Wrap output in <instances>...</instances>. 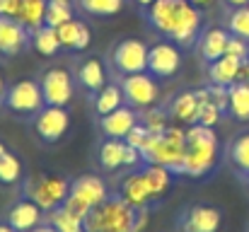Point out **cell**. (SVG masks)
I'll use <instances>...</instances> for the list:
<instances>
[{"label":"cell","instance_id":"6da1fadb","mask_svg":"<svg viewBox=\"0 0 249 232\" xmlns=\"http://www.w3.org/2000/svg\"><path fill=\"white\" fill-rule=\"evenodd\" d=\"M145 19L153 32L181 49L194 46L201 32V10L191 0H155L145 7Z\"/></svg>","mask_w":249,"mask_h":232},{"label":"cell","instance_id":"7a4b0ae2","mask_svg":"<svg viewBox=\"0 0 249 232\" xmlns=\"http://www.w3.org/2000/svg\"><path fill=\"white\" fill-rule=\"evenodd\" d=\"M148 223V208H133L121 196H109L89 211L85 232H141Z\"/></svg>","mask_w":249,"mask_h":232},{"label":"cell","instance_id":"3957f363","mask_svg":"<svg viewBox=\"0 0 249 232\" xmlns=\"http://www.w3.org/2000/svg\"><path fill=\"white\" fill-rule=\"evenodd\" d=\"M218 153H220L218 136L211 126H201V124L189 126L186 128V157H184L181 174L191 179L206 177L218 164Z\"/></svg>","mask_w":249,"mask_h":232},{"label":"cell","instance_id":"277c9868","mask_svg":"<svg viewBox=\"0 0 249 232\" xmlns=\"http://www.w3.org/2000/svg\"><path fill=\"white\" fill-rule=\"evenodd\" d=\"M145 164H162L172 169V174H181L184 157H186V131L169 126L162 133H153L148 145L141 150Z\"/></svg>","mask_w":249,"mask_h":232},{"label":"cell","instance_id":"5b68a950","mask_svg":"<svg viewBox=\"0 0 249 232\" xmlns=\"http://www.w3.org/2000/svg\"><path fill=\"white\" fill-rule=\"evenodd\" d=\"M109 198V191H107V184L104 179L94 177V174H87V177H80V179H73L71 181V194L68 198L63 201V206L75 213L78 218H87L89 211L94 206H99L102 201Z\"/></svg>","mask_w":249,"mask_h":232},{"label":"cell","instance_id":"8992f818","mask_svg":"<svg viewBox=\"0 0 249 232\" xmlns=\"http://www.w3.org/2000/svg\"><path fill=\"white\" fill-rule=\"evenodd\" d=\"M24 194L27 198H32L44 213L63 206V201L71 194V181L61 179V177H49V174H36L29 177L24 184Z\"/></svg>","mask_w":249,"mask_h":232},{"label":"cell","instance_id":"52a82bcc","mask_svg":"<svg viewBox=\"0 0 249 232\" xmlns=\"http://www.w3.org/2000/svg\"><path fill=\"white\" fill-rule=\"evenodd\" d=\"M148 51L150 46L141 39H124L111 49V66L121 75L148 73Z\"/></svg>","mask_w":249,"mask_h":232},{"label":"cell","instance_id":"ba28073f","mask_svg":"<svg viewBox=\"0 0 249 232\" xmlns=\"http://www.w3.org/2000/svg\"><path fill=\"white\" fill-rule=\"evenodd\" d=\"M10 111L22 114V116H36L44 109V94H41V85L34 80H19L15 85L7 87L5 92V102H2Z\"/></svg>","mask_w":249,"mask_h":232},{"label":"cell","instance_id":"9c48e42d","mask_svg":"<svg viewBox=\"0 0 249 232\" xmlns=\"http://www.w3.org/2000/svg\"><path fill=\"white\" fill-rule=\"evenodd\" d=\"M41 94H44V102L51 104V107H68L71 99H73V92H75V85H73V77L66 68L61 66H53L49 71H44L41 75Z\"/></svg>","mask_w":249,"mask_h":232},{"label":"cell","instance_id":"30bf717a","mask_svg":"<svg viewBox=\"0 0 249 232\" xmlns=\"http://www.w3.org/2000/svg\"><path fill=\"white\" fill-rule=\"evenodd\" d=\"M71 128V114L66 107L44 104V109L34 116V131L44 143H58Z\"/></svg>","mask_w":249,"mask_h":232},{"label":"cell","instance_id":"8fae6325","mask_svg":"<svg viewBox=\"0 0 249 232\" xmlns=\"http://www.w3.org/2000/svg\"><path fill=\"white\" fill-rule=\"evenodd\" d=\"M121 89H124V99L133 109H150L158 102V94H160L155 80L148 73L124 75L121 77Z\"/></svg>","mask_w":249,"mask_h":232},{"label":"cell","instance_id":"7c38bea8","mask_svg":"<svg viewBox=\"0 0 249 232\" xmlns=\"http://www.w3.org/2000/svg\"><path fill=\"white\" fill-rule=\"evenodd\" d=\"M181 68L179 46L172 41H158L148 51V73L155 77H172Z\"/></svg>","mask_w":249,"mask_h":232},{"label":"cell","instance_id":"4fadbf2b","mask_svg":"<svg viewBox=\"0 0 249 232\" xmlns=\"http://www.w3.org/2000/svg\"><path fill=\"white\" fill-rule=\"evenodd\" d=\"M138 162H143L141 153L136 148H131L126 141L107 138L99 145V164L107 172H114V169H121V167H136Z\"/></svg>","mask_w":249,"mask_h":232},{"label":"cell","instance_id":"5bb4252c","mask_svg":"<svg viewBox=\"0 0 249 232\" xmlns=\"http://www.w3.org/2000/svg\"><path fill=\"white\" fill-rule=\"evenodd\" d=\"M32 44V32L12 17H0V56H17Z\"/></svg>","mask_w":249,"mask_h":232},{"label":"cell","instance_id":"9a60e30c","mask_svg":"<svg viewBox=\"0 0 249 232\" xmlns=\"http://www.w3.org/2000/svg\"><path fill=\"white\" fill-rule=\"evenodd\" d=\"M223 223V215L213 206H191L181 215L179 228L181 232H218Z\"/></svg>","mask_w":249,"mask_h":232},{"label":"cell","instance_id":"2e32d148","mask_svg":"<svg viewBox=\"0 0 249 232\" xmlns=\"http://www.w3.org/2000/svg\"><path fill=\"white\" fill-rule=\"evenodd\" d=\"M136 124H138L136 109H133V107H124V104H121L119 109H114L111 114H107V116L99 119L102 133H104L107 138H119V141H124Z\"/></svg>","mask_w":249,"mask_h":232},{"label":"cell","instance_id":"e0dca14e","mask_svg":"<svg viewBox=\"0 0 249 232\" xmlns=\"http://www.w3.org/2000/svg\"><path fill=\"white\" fill-rule=\"evenodd\" d=\"M119 196L128 206H133V208H148L155 201L153 194H150V189H148V181H145L143 172L126 174L124 181H121V186H119Z\"/></svg>","mask_w":249,"mask_h":232},{"label":"cell","instance_id":"ac0fdd59","mask_svg":"<svg viewBox=\"0 0 249 232\" xmlns=\"http://www.w3.org/2000/svg\"><path fill=\"white\" fill-rule=\"evenodd\" d=\"M41 208L32 201V198H22L17 201L10 213H7V225H12L17 232H32L34 228L41 225Z\"/></svg>","mask_w":249,"mask_h":232},{"label":"cell","instance_id":"d6986e66","mask_svg":"<svg viewBox=\"0 0 249 232\" xmlns=\"http://www.w3.org/2000/svg\"><path fill=\"white\" fill-rule=\"evenodd\" d=\"M56 32H58V39H61V49H68V51H85L92 41L89 27L75 17L71 22H63L61 27H56Z\"/></svg>","mask_w":249,"mask_h":232},{"label":"cell","instance_id":"ffe728a7","mask_svg":"<svg viewBox=\"0 0 249 232\" xmlns=\"http://www.w3.org/2000/svg\"><path fill=\"white\" fill-rule=\"evenodd\" d=\"M240 73H242V61L230 56V54H225L218 61L208 63V80H211V85L230 87L232 82L240 80Z\"/></svg>","mask_w":249,"mask_h":232},{"label":"cell","instance_id":"44dd1931","mask_svg":"<svg viewBox=\"0 0 249 232\" xmlns=\"http://www.w3.org/2000/svg\"><path fill=\"white\" fill-rule=\"evenodd\" d=\"M198 109H201V97H198V89H186L181 94H177L169 104V114L181 121V124H189L194 126L198 121Z\"/></svg>","mask_w":249,"mask_h":232},{"label":"cell","instance_id":"7402d4cb","mask_svg":"<svg viewBox=\"0 0 249 232\" xmlns=\"http://www.w3.org/2000/svg\"><path fill=\"white\" fill-rule=\"evenodd\" d=\"M228 39H230V32L218 29V27L203 32V36L198 39V54H201V58H203L206 63H213V61H218L220 56H225Z\"/></svg>","mask_w":249,"mask_h":232},{"label":"cell","instance_id":"603a6c76","mask_svg":"<svg viewBox=\"0 0 249 232\" xmlns=\"http://www.w3.org/2000/svg\"><path fill=\"white\" fill-rule=\"evenodd\" d=\"M228 114L237 121H249V82L237 80L228 87Z\"/></svg>","mask_w":249,"mask_h":232},{"label":"cell","instance_id":"cb8c5ba5","mask_svg":"<svg viewBox=\"0 0 249 232\" xmlns=\"http://www.w3.org/2000/svg\"><path fill=\"white\" fill-rule=\"evenodd\" d=\"M78 80H80V85H83L87 92L97 94L107 85V73H104L102 61L99 58H87V61H83L80 68H78Z\"/></svg>","mask_w":249,"mask_h":232},{"label":"cell","instance_id":"d4e9b609","mask_svg":"<svg viewBox=\"0 0 249 232\" xmlns=\"http://www.w3.org/2000/svg\"><path fill=\"white\" fill-rule=\"evenodd\" d=\"M141 172H143V177L148 181V189H150L155 201L162 198L169 191V186H172V169H167L162 164H145Z\"/></svg>","mask_w":249,"mask_h":232},{"label":"cell","instance_id":"484cf974","mask_svg":"<svg viewBox=\"0 0 249 232\" xmlns=\"http://www.w3.org/2000/svg\"><path fill=\"white\" fill-rule=\"evenodd\" d=\"M46 5H49V0H22V5H19V15H17V22L24 24L29 32L44 27V19H46Z\"/></svg>","mask_w":249,"mask_h":232},{"label":"cell","instance_id":"4316f807","mask_svg":"<svg viewBox=\"0 0 249 232\" xmlns=\"http://www.w3.org/2000/svg\"><path fill=\"white\" fill-rule=\"evenodd\" d=\"M32 46L41 54V56H56L58 49H61V39H58V32L56 27H39L32 32Z\"/></svg>","mask_w":249,"mask_h":232},{"label":"cell","instance_id":"83f0119b","mask_svg":"<svg viewBox=\"0 0 249 232\" xmlns=\"http://www.w3.org/2000/svg\"><path fill=\"white\" fill-rule=\"evenodd\" d=\"M124 102V89L121 85H104L97 94H94V111L99 116H107L111 114L114 109H119Z\"/></svg>","mask_w":249,"mask_h":232},{"label":"cell","instance_id":"f1b7e54d","mask_svg":"<svg viewBox=\"0 0 249 232\" xmlns=\"http://www.w3.org/2000/svg\"><path fill=\"white\" fill-rule=\"evenodd\" d=\"M49 225L56 232H85V220L71 213L66 206H58L49 211Z\"/></svg>","mask_w":249,"mask_h":232},{"label":"cell","instance_id":"f546056e","mask_svg":"<svg viewBox=\"0 0 249 232\" xmlns=\"http://www.w3.org/2000/svg\"><path fill=\"white\" fill-rule=\"evenodd\" d=\"M78 7L94 17H111L124 10V0H78Z\"/></svg>","mask_w":249,"mask_h":232},{"label":"cell","instance_id":"4dcf8cb0","mask_svg":"<svg viewBox=\"0 0 249 232\" xmlns=\"http://www.w3.org/2000/svg\"><path fill=\"white\" fill-rule=\"evenodd\" d=\"M71 19H73V5H71V0H49L44 24L61 27L63 22H71Z\"/></svg>","mask_w":249,"mask_h":232},{"label":"cell","instance_id":"1f68e13d","mask_svg":"<svg viewBox=\"0 0 249 232\" xmlns=\"http://www.w3.org/2000/svg\"><path fill=\"white\" fill-rule=\"evenodd\" d=\"M230 162L247 177L249 174V133L237 136L232 143H230Z\"/></svg>","mask_w":249,"mask_h":232},{"label":"cell","instance_id":"d6a6232c","mask_svg":"<svg viewBox=\"0 0 249 232\" xmlns=\"http://www.w3.org/2000/svg\"><path fill=\"white\" fill-rule=\"evenodd\" d=\"M198 97H201V109H198V121H196V124L213 128V126L220 121L223 109H220L218 104H213V99H211V94H208V87H206V89H198Z\"/></svg>","mask_w":249,"mask_h":232},{"label":"cell","instance_id":"836d02e7","mask_svg":"<svg viewBox=\"0 0 249 232\" xmlns=\"http://www.w3.org/2000/svg\"><path fill=\"white\" fill-rule=\"evenodd\" d=\"M228 32L232 36H240V39H247L249 41V5L235 7L228 15Z\"/></svg>","mask_w":249,"mask_h":232},{"label":"cell","instance_id":"e575fe53","mask_svg":"<svg viewBox=\"0 0 249 232\" xmlns=\"http://www.w3.org/2000/svg\"><path fill=\"white\" fill-rule=\"evenodd\" d=\"M22 174V164L15 155L5 153L0 157V184H15Z\"/></svg>","mask_w":249,"mask_h":232},{"label":"cell","instance_id":"d590c367","mask_svg":"<svg viewBox=\"0 0 249 232\" xmlns=\"http://www.w3.org/2000/svg\"><path fill=\"white\" fill-rule=\"evenodd\" d=\"M141 124H143L150 133H162V131L169 128V124H167V114L165 111H160V109H148Z\"/></svg>","mask_w":249,"mask_h":232},{"label":"cell","instance_id":"8d00e7d4","mask_svg":"<svg viewBox=\"0 0 249 232\" xmlns=\"http://www.w3.org/2000/svg\"><path fill=\"white\" fill-rule=\"evenodd\" d=\"M150 136H153V133H150V131H148V128H145L143 124H136V126L131 128V133H128V136H126L124 141H126V143H128L131 148H136V150L141 153V150H143V148L148 145Z\"/></svg>","mask_w":249,"mask_h":232},{"label":"cell","instance_id":"74e56055","mask_svg":"<svg viewBox=\"0 0 249 232\" xmlns=\"http://www.w3.org/2000/svg\"><path fill=\"white\" fill-rule=\"evenodd\" d=\"M225 54H230V56H235V58H240V61L245 63V61H249V41L247 39H240V36H232V34H230Z\"/></svg>","mask_w":249,"mask_h":232},{"label":"cell","instance_id":"f35d334b","mask_svg":"<svg viewBox=\"0 0 249 232\" xmlns=\"http://www.w3.org/2000/svg\"><path fill=\"white\" fill-rule=\"evenodd\" d=\"M240 80L249 82V61H245V63H242V73H240Z\"/></svg>","mask_w":249,"mask_h":232},{"label":"cell","instance_id":"ab89813d","mask_svg":"<svg viewBox=\"0 0 249 232\" xmlns=\"http://www.w3.org/2000/svg\"><path fill=\"white\" fill-rule=\"evenodd\" d=\"M191 5H196V7L201 10V7H208V5H213V0H191Z\"/></svg>","mask_w":249,"mask_h":232},{"label":"cell","instance_id":"60d3db41","mask_svg":"<svg viewBox=\"0 0 249 232\" xmlns=\"http://www.w3.org/2000/svg\"><path fill=\"white\" fill-rule=\"evenodd\" d=\"M7 5L10 0H0V17H7Z\"/></svg>","mask_w":249,"mask_h":232},{"label":"cell","instance_id":"b9f144b4","mask_svg":"<svg viewBox=\"0 0 249 232\" xmlns=\"http://www.w3.org/2000/svg\"><path fill=\"white\" fill-rule=\"evenodd\" d=\"M5 92H7V87H5V82H2V75H0V107H2V102H5Z\"/></svg>","mask_w":249,"mask_h":232},{"label":"cell","instance_id":"7bdbcfd3","mask_svg":"<svg viewBox=\"0 0 249 232\" xmlns=\"http://www.w3.org/2000/svg\"><path fill=\"white\" fill-rule=\"evenodd\" d=\"M228 5H232V7H242V5H249V0H225Z\"/></svg>","mask_w":249,"mask_h":232},{"label":"cell","instance_id":"ee69618b","mask_svg":"<svg viewBox=\"0 0 249 232\" xmlns=\"http://www.w3.org/2000/svg\"><path fill=\"white\" fill-rule=\"evenodd\" d=\"M32 232H56V230H53L51 225H39V228H34Z\"/></svg>","mask_w":249,"mask_h":232},{"label":"cell","instance_id":"f6af8a7d","mask_svg":"<svg viewBox=\"0 0 249 232\" xmlns=\"http://www.w3.org/2000/svg\"><path fill=\"white\" fill-rule=\"evenodd\" d=\"M136 2H138V5H141V7H150V5H153V2H155V0H136Z\"/></svg>","mask_w":249,"mask_h":232},{"label":"cell","instance_id":"bcb514c9","mask_svg":"<svg viewBox=\"0 0 249 232\" xmlns=\"http://www.w3.org/2000/svg\"><path fill=\"white\" fill-rule=\"evenodd\" d=\"M0 232H17L12 225H0Z\"/></svg>","mask_w":249,"mask_h":232},{"label":"cell","instance_id":"7dc6e473","mask_svg":"<svg viewBox=\"0 0 249 232\" xmlns=\"http://www.w3.org/2000/svg\"><path fill=\"white\" fill-rule=\"evenodd\" d=\"M7 153V148H5V145H2V143H0V157H2V155Z\"/></svg>","mask_w":249,"mask_h":232},{"label":"cell","instance_id":"c3c4849f","mask_svg":"<svg viewBox=\"0 0 249 232\" xmlns=\"http://www.w3.org/2000/svg\"><path fill=\"white\" fill-rule=\"evenodd\" d=\"M247 184H249V174H247Z\"/></svg>","mask_w":249,"mask_h":232}]
</instances>
